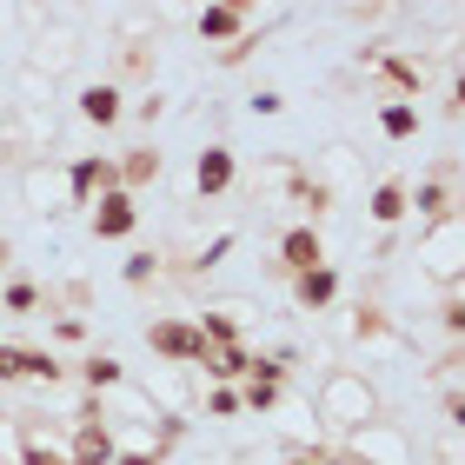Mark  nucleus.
Here are the masks:
<instances>
[{
  "mask_svg": "<svg viewBox=\"0 0 465 465\" xmlns=\"http://www.w3.org/2000/svg\"><path fill=\"white\" fill-rule=\"evenodd\" d=\"M320 419L332 432H359V426H372L379 419V399L366 386V372H352V366H332L326 372V386H320Z\"/></svg>",
  "mask_w": 465,
  "mask_h": 465,
  "instance_id": "f257e3e1",
  "label": "nucleus"
},
{
  "mask_svg": "<svg viewBox=\"0 0 465 465\" xmlns=\"http://www.w3.org/2000/svg\"><path fill=\"white\" fill-rule=\"evenodd\" d=\"M340 459H346V465H419V459H412V439L399 432V426H386V419L346 432V452H340Z\"/></svg>",
  "mask_w": 465,
  "mask_h": 465,
  "instance_id": "f03ea898",
  "label": "nucleus"
},
{
  "mask_svg": "<svg viewBox=\"0 0 465 465\" xmlns=\"http://www.w3.org/2000/svg\"><path fill=\"white\" fill-rule=\"evenodd\" d=\"M146 346H153V359H166V366H180V372H200L206 352H213V346L200 340V326L180 320V312H173V320H153V326H146Z\"/></svg>",
  "mask_w": 465,
  "mask_h": 465,
  "instance_id": "7ed1b4c3",
  "label": "nucleus"
},
{
  "mask_svg": "<svg viewBox=\"0 0 465 465\" xmlns=\"http://www.w3.org/2000/svg\"><path fill=\"white\" fill-rule=\"evenodd\" d=\"M120 452V432L107 426V406L87 399V406L74 412V446H67V465H114Z\"/></svg>",
  "mask_w": 465,
  "mask_h": 465,
  "instance_id": "20e7f679",
  "label": "nucleus"
},
{
  "mask_svg": "<svg viewBox=\"0 0 465 465\" xmlns=\"http://www.w3.org/2000/svg\"><path fill=\"white\" fill-rule=\"evenodd\" d=\"M114 153H74V166H67V186H60V193H67L74 206H94L100 193H114Z\"/></svg>",
  "mask_w": 465,
  "mask_h": 465,
  "instance_id": "39448f33",
  "label": "nucleus"
},
{
  "mask_svg": "<svg viewBox=\"0 0 465 465\" xmlns=\"http://www.w3.org/2000/svg\"><path fill=\"white\" fill-rule=\"evenodd\" d=\"M87 226H94V240H134V226H140V206H134V193H100L94 200V213H87Z\"/></svg>",
  "mask_w": 465,
  "mask_h": 465,
  "instance_id": "423d86ee",
  "label": "nucleus"
},
{
  "mask_svg": "<svg viewBox=\"0 0 465 465\" xmlns=\"http://www.w3.org/2000/svg\"><path fill=\"white\" fill-rule=\"evenodd\" d=\"M74 114L107 134V126H120V120H126V94L114 87V80H87V87L74 94Z\"/></svg>",
  "mask_w": 465,
  "mask_h": 465,
  "instance_id": "0eeeda50",
  "label": "nucleus"
},
{
  "mask_svg": "<svg viewBox=\"0 0 465 465\" xmlns=\"http://www.w3.org/2000/svg\"><path fill=\"white\" fill-rule=\"evenodd\" d=\"M312 266H326V240H320V226H300L292 220L286 232H280V272H312Z\"/></svg>",
  "mask_w": 465,
  "mask_h": 465,
  "instance_id": "6e6552de",
  "label": "nucleus"
},
{
  "mask_svg": "<svg viewBox=\"0 0 465 465\" xmlns=\"http://www.w3.org/2000/svg\"><path fill=\"white\" fill-rule=\"evenodd\" d=\"M232 180H240V160H232V146H206V153L193 160V193H200V200L232 193Z\"/></svg>",
  "mask_w": 465,
  "mask_h": 465,
  "instance_id": "1a4fd4ad",
  "label": "nucleus"
},
{
  "mask_svg": "<svg viewBox=\"0 0 465 465\" xmlns=\"http://www.w3.org/2000/svg\"><path fill=\"white\" fill-rule=\"evenodd\" d=\"M193 27H200L206 47H226V54H232V47L246 40V27H252V7H200Z\"/></svg>",
  "mask_w": 465,
  "mask_h": 465,
  "instance_id": "9d476101",
  "label": "nucleus"
},
{
  "mask_svg": "<svg viewBox=\"0 0 465 465\" xmlns=\"http://www.w3.org/2000/svg\"><path fill=\"white\" fill-rule=\"evenodd\" d=\"M419 260H426V272H439L446 286H459V213L432 226V240L419 246Z\"/></svg>",
  "mask_w": 465,
  "mask_h": 465,
  "instance_id": "9b49d317",
  "label": "nucleus"
},
{
  "mask_svg": "<svg viewBox=\"0 0 465 465\" xmlns=\"http://www.w3.org/2000/svg\"><path fill=\"white\" fill-rule=\"evenodd\" d=\"M160 173H166V153H160V146H126V153L114 160L120 193H140V186H153Z\"/></svg>",
  "mask_w": 465,
  "mask_h": 465,
  "instance_id": "f8f14e48",
  "label": "nucleus"
},
{
  "mask_svg": "<svg viewBox=\"0 0 465 465\" xmlns=\"http://www.w3.org/2000/svg\"><path fill=\"white\" fill-rule=\"evenodd\" d=\"M332 300H340V266H332V260L292 280V306H300V312H326Z\"/></svg>",
  "mask_w": 465,
  "mask_h": 465,
  "instance_id": "ddd939ff",
  "label": "nucleus"
},
{
  "mask_svg": "<svg viewBox=\"0 0 465 465\" xmlns=\"http://www.w3.org/2000/svg\"><path fill=\"white\" fill-rule=\"evenodd\" d=\"M406 213H419V220H452V173H432V180H419V186H406Z\"/></svg>",
  "mask_w": 465,
  "mask_h": 465,
  "instance_id": "4468645a",
  "label": "nucleus"
},
{
  "mask_svg": "<svg viewBox=\"0 0 465 465\" xmlns=\"http://www.w3.org/2000/svg\"><path fill=\"white\" fill-rule=\"evenodd\" d=\"M74 379H80V392H87V399H107V392L126 386V366H120L114 352H87V359L74 366Z\"/></svg>",
  "mask_w": 465,
  "mask_h": 465,
  "instance_id": "2eb2a0df",
  "label": "nucleus"
},
{
  "mask_svg": "<svg viewBox=\"0 0 465 465\" xmlns=\"http://www.w3.org/2000/svg\"><path fill=\"white\" fill-rule=\"evenodd\" d=\"M366 213H372V226H399L406 220V180H379L366 193Z\"/></svg>",
  "mask_w": 465,
  "mask_h": 465,
  "instance_id": "dca6fc26",
  "label": "nucleus"
},
{
  "mask_svg": "<svg viewBox=\"0 0 465 465\" xmlns=\"http://www.w3.org/2000/svg\"><path fill=\"white\" fill-rule=\"evenodd\" d=\"M20 379H34V386H60L67 379V366H60V352L54 346H20Z\"/></svg>",
  "mask_w": 465,
  "mask_h": 465,
  "instance_id": "f3484780",
  "label": "nucleus"
},
{
  "mask_svg": "<svg viewBox=\"0 0 465 465\" xmlns=\"http://www.w3.org/2000/svg\"><path fill=\"white\" fill-rule=\"evenodd\" d=\"M40 306H47V292H40L34 280H7L0 286V312H14V320H34Z\"/></svg>",
  "mask_w": 465,
  "mask_h": 465,
  "instance_id": "a211bd4d",
  "label": "nucleus"
},
{
  "mask_svg": "<svg viewBox=\"0 0 465 465\" xmlns=\"http://www.w3.org/2000/svg\"><path fill=\"white\" fill-rule=\"evenodd\" d=\"M379 134L386 140H412L419 134V100H386V107H379Z\"/></svg>",
  "mask_w": 465,
  "mask_h": 465,
  "instance_id": "6ab92c4d",
  "label": "nucleus"
},
{
  "mask_svg": "<svg viewBox=\"0 0 465 465\" xmlns=\"http://www.w3.org/2000/svg\"><path fill=\"white\" fill-rule=\"evenodd\" d=\"M352 340H359V346H399L379 306H359V312H352Z\"/></svg>",
  "mask_w": 465,
  "mask_h": 465,
  "instance_id": "aec40b11",
  "label": "nucleus"
},
{
  "mask_svg": "<svg viewBox=\"0 0 465 465\" xmlns=\"http://www.w3.org/2000/svg\"><path fill=\"white\" fill-rule=\"evenodd\" d=\"M20 193H27V213H54V200H60V180H54V173H40V166H27Z\"/></svg>",
  "mask_w": 465,
  "mask_h": 465,
  "instance_id": "412c9836",
  "label": "nucleus"
},
{
  "mask_svg": "<svg viewBox=\"0 0 465 465\" xmlns=\"http://www.w3.org/2000/svg\"><path fill=\"white\" fill-rule=\"evenodd\" d=\"M20 465H67V446H47L40 432L20 426Z\"/></svg>",
  "mask_w": 465,
  "mask_h": 465,
  "instance_id": "4be33fe9",
  "label": "nucleus"
},
{
  "mask_svg": "<svg viewBox=\"0 0 465 465\" xmlns=\"http://www.w3.org/2000/svg\"><path fill=\"white\" fill-rule=\"evenodd\" d=\"M120 280H126V286H134V292H146V286H153V280H160V260H153V252H126V266H120Z\"/></svg>",
  "mask_w": 465,
  "mask_h": 465,
  "instance_id": "5701e85b",
  "label": "nucleus"
},
{
  "mask_svg": "<svg viewBox=\"0 0 465 465\" xmlns=\"http://www.w3.org/2000/svg\"><path fill=\"white\" fill-rule=\"evenodd\" d=\"M200 406H206V419H240V386H206Z\"/></svg>",
  "mask_w": 465,
  "mask_h": 465,
  "instance_id": "b1692460",
  "label": "nucleus"
},
{
  "mask_svg": "<svg viewBox=\"0 0 465 465\" xmlns=\"http://www.w3.org/2000/svg\"><path fill=\"white\" fill-rule=\"evenodd\" d=\"M232 246H240V232H213V240H206V246L193 252V272H213V266L226 260V252H232Z\"/></svg>",
  "mask_w": 465,
  "mask_h": 465,
  "instance_id": "393cba45",
  "label": "nucleus"
},
{
  "mask_svg": "<svg viewBox=\"0 0 465 465\" xmlns=\"http://www.w3.org/2000/svg\"><path fill=\"white\" fill-rule=\"evenodd\" d=\"M54 340H60V346H80V340H87V320H80V312H60V320H54Z\"/></svg>",
  "mask_w": 465,
  "mask_h": 465,
  "instance_id": "a878e982",
  "label": "nucleus"
},
{
  "mask_svg": "<svg viewBox=\"0 0 465 465\" xmlns=\"http://www.w3.org/2000/svg\"><path fill=\"white\" fill-rule=\"evenodd\" d=\"M114 465H166V452H160V446H120Z\"/></svg>",
  "mask_w": 465,
  "mask_h": 465,
  "instance_id": "bb28decb",
  "label": "nucleus"
},
{
  "mask_svg": "<svg viewBox=\"0 0 465 465\" xmlns=\"http://www.w3.org/2000/svg\"><path fill=\"white\" fill-rule=\"evenodd\" d=\"M439 312H446V332L459 340V332H465V300H459V286H446V306H439Z\"/></svg>",
  "mask_w": 465,
  "mask_h": 465,
  "instance_id": "cd10ccee",
  "label": "nucleus"
},
{
  "mask_svg": "<svg viewBox=\"0 0 465 465\" xmlns=\"http://www.w3.org/2000/svg\"><path fill=\"white\" fill-rule=\"evenodd\" d=\"M0 386H20V346L0 340Z\"/></svg>",
  "mask_w": 465,
  "mask_h": 465,
  "instance_id": "c85d7f7f",
  "label": "nucleus"
},
{
  "mask_svg": "<svg viewBox=\"0 0 465 465\" xmlns=\"http://www.w3.org/2000/svg\"><path fill=\"white\" fill-rule=\"evenodd\" d=\"M246 107H252V114H260V120H272V114H280V107H286V100H280V94H272V87H260V94H252V100H246Z\"/></svg>",
  "mask_w": 465,
  "mask_h": 465,
  "instance_id": "c756f323",
  "label": "nucleus"
},
{
  "mask_svg": "<svg viewBox=\"0 0 465 465\" xmlns=\"http://www.w3.org/2000/svg\"><path fill=\"white\" fill-rule=\"evenodd\" d=\"M286 465H346V459H340V452H320V446H306V452H292Z\"/></svg>",
  "mask_w": 465,
  "mask_h": 465,
  "instance_id": "7c9ffc66",
  "label": "nucleus"
},
{
  "mask_svg": "<svg viewBox=\"0 0 465 465\" xmlns=\"http://www.w3.org/2000/svg\"><path fill=\"white\" fill-rule=\"evenodd\" d=\"M134 114H140V126H153V120L166 114V100H160V94H146V100H140V107H134Z\"/></svg>",
  "mask_w": 465,
  "mask_h": 465,
  "instance_id": "2f4dec72",
  "label": "nucleus"
}]
</instances>
